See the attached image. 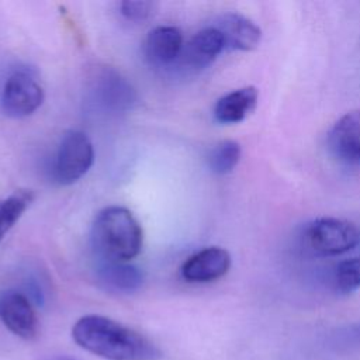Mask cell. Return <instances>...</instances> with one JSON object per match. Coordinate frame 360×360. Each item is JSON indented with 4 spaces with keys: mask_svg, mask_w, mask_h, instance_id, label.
Returning <instances> with one entry per match:
<instances>
[{
    "mask_svg": "<svg viewBox=\"0 0 360 360\" xmlns=\"http://www.w3.org/2000/svg\"><path fill=\"white\" fill-rule=\"evenodd\" d=\"M82 349L105 360H159L160 349L146 336L103 315H84L72 328Z\"/></svg>",
    "mask_w": 360,
    "mask_h": 360,
    "instance_id": "6da1fadb",
    "label": "cell"
},
{
    "mask_svg": "<svg viewBox=\"0 0 360 360\" xmlns=\"http://www.w3.org/2000/svg\"><path fill=\"white\" fill-rule=\"evenodd\" d=\"M142 243V226L128 208L110 205L94 218L91 245L101 262L128 263L139 255Z\"/></svg>",
    "mask_w": 360,
    "mask_h": 360,
    "instance_id": "7a4b0ae2",
    "label": "cell"
},
{
    "mask_svg": "<svg viewBox=\"0 0 360 360\" xmlns=\"http://www.w3.org/2000/svg\"><path fill=\"white\" fill-rule=\"evenodd\" d=\"M302 239L307 249L316 256H338L359 243L360 231L350 221L323 217L305 226Z\"/></svg>",
    "mask_w": 360,
    "mask_h": 360,
    "instance_id": "3957f363",
    "label": "cell"
},
{
    "mask_svg": "<svg viewBox=\"0 0 360 360\" xmlns=\"http://www.w3.org/2000/svg\"><path fill=\"white\" fill-rule=\"evenodd\" d=\"M94 148L89 136L77 129L65 132L59 143L55 162L53 177L62 186H69L80 180L91 167Z\"/></svg>",
    "mask_w": 360,
    "mask_h": 360,
    "instance_id": "277c9868",
    "label": "cell"
},
{
    "mask_svg": "<svg viewBox=\"0 0 360 360\" xmlns=\"http://www.w3.org/2000/svg\"><path fill=\"white\" fill-rule=\"evenodd\" d=\"M44 89L30 72H14L4 82L1 90V107L8 117H28L41 107Z\"/></svg>",
    "mask_w": 360,
    "mask_h": 360,
    "instance_id": "5b68a950",
    "label": "cell"
},
{
    "mask_svg": "<svg viewBox=\"0 0 360 360\" xmlns=\"http://www.w3.org/2000/svg\"><path fill=\"white\" fill-rule=\"evenodd\" d=\"M0 319L15 336L32 340L39 330L38 316L30 298L15 290L0 294Z\"/></svg>",
    "mask_w": 360,
    "mask_h": 360,
    "instance_id": "8992f818",
    "label": "cell"
},
{
    "mask_svg": "<svg viewBox=\"0 0 360 360\" xmlns=\"http://www.w3.org/2000/svg\"><path fill=\"white\" fill-rule=\"evenodd\" d=\"M225 49L221 32L214 27L200 30L184 46L176 60L183 72H198L210 66L217 56Z\"/></svg>",
    "mask_w": 360,
    "mask_h": 360,
    "instance_id": "52a82bcc",
    "label": "cell"
},
{
    "mask_svg": "<svg viewBox=\"0 0 360 360\" xmlns=\"http://www.w3.org/2000/svg\"><path fill=\"white\" fill-rule=\"evenodd\" d=\"M229 267V252L219 246H208L191 255L183 263L180 273L188 283H210L225 276Z\"/></svg>",
    "mask_w": 360,
    "mask_h": 360,
    "instance_id": "ba28073f",
    "label": "cell"
},
{
    "mask_svg": "<svg viewBox=\"0 0 360 360\" xmlns=\"http://www.w3.org/2000/svg\"><path fill=\"white\" fill-rule=\"evenodd\" d=\"M333 156L346 165H360V110L342 115L328 135Z\"/></svg>",
    "mask_w": 360,
    "mask_h": 360,
    "instance_id": "9c48e42d",
    "label": "cell"
},
{
    "mask_svg": "<svg viewBox=\"0 0 360 360\" xmlns=\"http://www.w3.org/2000/svg\"><path fill=\"white\" fill-rule=\"evenodd\" d=\"M184 46L181 31L174 25H159L149 31L143 52L148 62L158 68L173 66Z\"/></svg>",
    "mask_w": 360,
    "mask_h": 360,
    "instance_id": "30bf717a",
    "label": "cell"
},
{
    "mask_svg": "<svg viewBox=\"0 0 360 360\" xmlns=\"http://www.w3.org/2000/svg\"><path fill=\"white\" fill-rule=\"evenodd\" d=\"M214 27L221 32L225 48L252 51L262 39V30L248 17L238 13H225L217 18Z\"/></svg>",
    "mask_w": 360,
    "mask_h": 360,
    "instance_id": "8fae6325",
    "label": "cell"
},
{
    "mask_svg": "<svg viewBox=\"0 0 360 360\" xmlns=\"http://www.w3.org/2000/svg\"><path fill=\"white\" fill-rule=\"evenodd\" d=\"M259 91L255 86H245L232 90L214 105V117L221 124H236L243 121L256 107Z\"/></svg>",
    "mask_w": 360,
    "mask_h": 360,
    "instance_id": "7c38bea8",
    "label": "cell"
},
{
    "mask_svg": "<svg viewBox=\"0 0 360 360\" xmlns=\"http://www.w3.org/2000/svg\"><path fill=\"white\" fill-rule=\"evenodd\" d=\"M97 277L107 290L121 294H131L143 283V273L136 266L121 262H101Z\"/></svg>",
    "mask_w": 360,
    "mask_h": 360,
    "instance_id": "4fadbf2b",
    "label": "cell"
},
{
    "mask_svg": "<svg viewBox=\"0 0 360 360\" xmlns=\"http://www.w3.org/2000/svg\"><path fill=\"white\" fill-rule=\"evenodd\" d=\"M96 101L107 110L120 111L131 105L132 89L115 72H103L96 82Z\"/></svg>",
    "mask_w": 360,
    "mask_h": 360,
    "instance_id": "5bb4252c",
    "label": "cell"
},
{
    "mask_svg": "<svg viewBox=\"0 0 360 360\" xmlns=\"http://www.w3.org/2000/svg\"><path fill=\"white\" fill-rule=\"evenodd\" d=\"M32 200V191L18 190L0 202V240L20 219Z\"/></svg>",
    "mask_w": 360,
    "mask_h": 360,
    "instance_id": "9a60e30c",
    "label": "cell"
},
{
    "mask_svg": "<svg viewBox=\"0 0 360 360\" xmlns=\"http://www.w3.org/2000/svg\"><path fill=\"white\" fill-rule=\"evenodd\" d=\"M242 156L240 145L236 141L226 139L217 143L208 155V166L215 174L231 173Z\"/></svg>",
    "mask_w": 360,
    "mask_h": 360,
    "instance_id": "2e32d148",
    "label": "cell"
},
{
    "mask_svg": "<svg viewBox=\"0 0 360 360\" xmlns=\"http://www.w3.org/2000/svg\"><path fill=\"white\" fill-rule=\"evenodd\" d=\"M333 284L342 294H350L360 288V256L342 260L336 266Z\"/></svg>",
    "mask_w": 360,
    "mask_h": 360,
    "instance_id": "e0dca14e",
    "label": "cell"
},
{
    "mask_svg": "<svg viewBox=\"0 0 360 360\" xmlns=\"http://www.w3.org/2000/svg\"><path fill=\"white\" fill-rule=\"evenodd\" d=\"M156 6L158 4L155 1L125 0L120 3V11L127 20L134 22H141L150 18L155 14Z\"/></svg>",
    "mask_w": 360,
    "mask_h": 360,
    "instance_id": "ac0fdd59",
    "label": "cell"
},
{
    "mask_svg": "<svg viewBox=\"0 0 360 360\" xmlns=\"http://www.w3.org/2000/svg\"><path fill=\"white\" fill-rule=\"evenodd\" d=\"M346 338H349V342L352 345L360 346V323L357 325H352L347 328V332L345 333Z\"/></svg>",
    "mask_w": 360,
    "mask_h": 360,
    "instance_id": "d6986e66",
    "label": "cell"
},
{
    "mask_svg": "<svg viewBox=\"0 0 360 360\" xmlns=\"http://www.w3.org/2000/svg\"><path fill=\"white\" fill-rule=\"evenodd\" d=\"M52 360H75V359H69V357H56V359H52Z\"/></svg>",
    "mask_w": 360,
    "mask_h": 360,
    "instance_id": "ffe728a7",
    "label": "cell"
}]
</instances>
